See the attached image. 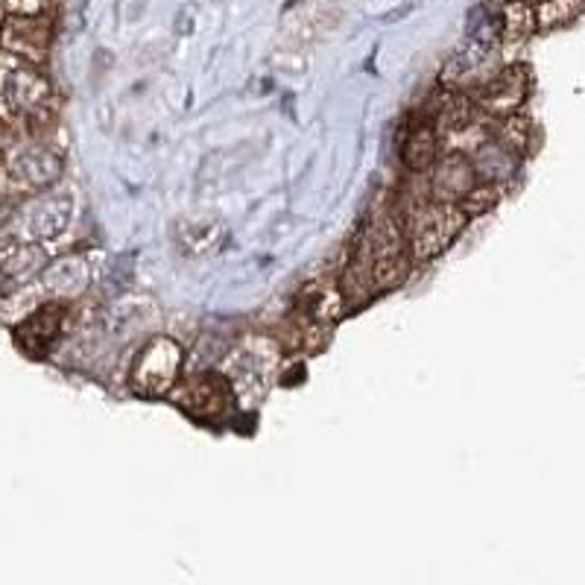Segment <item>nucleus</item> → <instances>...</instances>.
Instances as JSON below:
<instances>
[{"mask_svg":"<svg viewBox=\"0 0 585 585\" xmlns=\"http://www.w3.org/2000/svg\"><path fill=\"white\" fill-rule=\"evenodd\" d=\"M50 24L38 15H18L6 24L4 30V47L9 53L21 56L26 62H41L50 47Z\"/></svg>","mask_w":585,"mask_h":585,"instance_id":"nucleus-8","label":"nucleus"},{"mask_svg":"<svg viewBox=\"0 0 585 585\" xmlns=\"http://www.w3.org/2000/svg\"><path fill=\"white\" fill-rule=\"evenodd\" d=\"M91 284V263L86 255H67L53 263H45L41 272V290H47L56 299H74L86 292Z\"/></svg>","mask_w":585,"mask_h":585,"instance_id":"nucleus-9","label":"nucleus"},{"mask_svg":"<svg viewBox=\"0 0 585 585\" xmlns=\"http://www.w3.org/2000/svg\"><path fill=\"white\" fill-rule=\"evenodd\" d=\"M527 91H530V74L521 65L504 67L500 74H495L492 79H486L483 86L475 88V94H468L475 106L483 111V115H495L504 118L518 111V106L527 100Z\"/></svg>","mask_w":585,"mask_h":585,"instance_id":"nucleus-5","label":"nucleus"},{"mask_svg":"<svg viewBox=\"0 0 585 585\" xmlns=\"http://www.w3.org/2000/svg\"><path fill=\"white\" fill-rule=\"evenodd\" d=\"M185 364V348L173 337H152L132 357L129 384L138 395H170Z\"/></svg>","mask_w":585,"mask_h":585,"instance_id":"nucleus-2","label":"nucleus"},{"mask_svg":"<svg viewBox=\"0 0 585 585\" xmlns=\"http://www.w3.org/2000/svg\"><path fill=\"white\" fill-rule=\"evenodd\" d=\"M71 220L74 200L67 193H50V197H41L24 208V214L18 217V234L26 243L53 241L71 226Z\"/></svg>","mask_w":585,"mask_h":585,"instance_id":"nucleus-6","label":"nucleus"},{"mask_svg":"<svg viewBox=\"0 0 585 585\" xmlns=\"http://www.w3.org/2000/svg\"><path fill=\"white\" fill-rule=\"evenodd\" d=\"M170 395L179 407L197 416V419H217V416L226 413L234 398L231 384L220 369H202L188 375L185 381H179L170 389Z\"/></svg>","mask_w":585,"mask_h":585,"instance_id":"nucleus-3","label":"nucleus"},{"mask_svg":"<svg viewBox=\"0 0 585 585\" xmlns=\"http://www.w3.org/2000/svg\"><path fill=\"white\" fill-rule=\"evenodd\" d=\"M466 226H468V211L459 202H442V200L416 202L401 226L410 261L427 263L439 258L445 249L463 234Z\"/></svg>","mask_w":585,"mask_h":585,"instance_id":"nucleus-1","label":"nucleus"},{"mask_svg":"<svg viewBox=\"0 0 585 585\" xmlns=\"http://www.w3.org/2000/svg\"><path fill=\"white\" fill-rule=\"evenodd\" d=\"M580 12L577 0H545L539 9H536V24L541 26H556V24H565L570 21Z\"/></svg>","mask_w":585,"mask_h":585,"instance_id":"nucleus-16","label":"nucleus"},{"mask_svg":"<svg viewBox=\"0 0 585 585\" xmlns=\"http://www.w3.org/2000/svg\"><path fill=\"white\" fill-rule=\"evenodd\" d=\"M536 26V12L524 0H507L504 4V30L509 38H524L530 36Z\"/></svg>","mask_w":585,"mask_h":585,"instance_id":"nucleus-15","label":"nucleus"},{"mask_svg":"<svg viewBox=\"0 0 585 585\" xmlns=\"http://www.w3.org/2000/svg\"><path fill=\"white\" fill-rule=\"evenodd\" d=\"M45 270V249L38 243H18L12 246L6 255H0V282L6 287H24L33 275Z\"/></svg>","mask_w":585,"mask_h":585,"instance_id":"nucleus-12","label":"nucleus"},{"mask_svg":"<svg viewBox=\"0 0 585 585\" xmlns=\"http://www.w3.org/2000/svg\"><path fill=\"white\" fill-rule=\"evenodd\" d=\"M439 156V127L436 123H419L407 138V147H404V161H407L410 170L422 173L430 170Z\"/></svg>","mask_w":585,"mask_h":585,"instance_id":"nucleus-13","label":"nucleus"},{"mask_svg":"<svg viewBox=\"0 0 585 585\" xmlns=\"http://www.w3.org/2000/svg\"><path fill=\"white\" fill-rule=\"evenodd\" d=\"M12 173L18 176V182L26 188H50L56 179L62 176V159L53 149L33 144L24 147L15 159H12Z\"/></svg>","mask_w":585,"mask_h":585,"instance_id":"nucleus-11","label":"nucleus"},{"mask_svg":"<svg viewBox=\"0 0 585 585\" xmlns=\"http://www.w3.org/2000/svg\"><path fill=\"white\" fill-rule=\"evenodd\" d=\"M0 97L9 108L38 111L50 100V82L45 79V74L36 71V65L15 56L0 67Z\"/></svg>","mask_w":585,"mask_h":585,"instance_id":"nucleus-4","label":"nucleus"},{"mask_svg":"<svg viewBox=\"0 0 585 585\" xmlns=\"http://www.w3.org/2000/svg\"><path fill=\"white\" fill-rule=\"evenodd\" d=\"M498 144H504L507 149H512L515 156H524V152H530L533 144H536V127L530 118L524 115H504L500 118V127H498Z\"/></svg>","mask_w":585,"mask_h":585,"instance_id":"nucleus-14","label":"nucleus"},{"mask_svg":"<svg viewBox=\"0 0 585 585\" xmlns=\"http://www.w3.org/2000/svg\"><path fill=\"white\" fill-rule=\"evenodd\" d=\"M67 323V304L62 302H45L26 316L21 325V340L30 352H45L50 343L62 337V328Z\"/></svg>","mask_w":585,"mask_h":585,"instance_id":"nucleus-10","label":"nucleus"},{"mask_svg":"<svg viewBox=\"0 0 585 585\" xmlns=\"http://www.w3.org/2000/svg\"><path fill=\"white\" fill-rule=\"evenodd\" d=\"M430 200H442V202H463L475 185L480 182L475 161L468 159V152L451 149L448 156H442L430 167Z\"/></svg>","mask_w":585,"mask_h":585,"instance_id":"nucleus-7","label":"nucleus"}]
</instances>
